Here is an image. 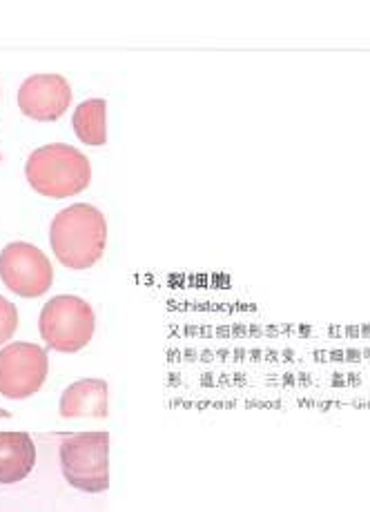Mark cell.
Segmentation results:
<instances>
[{
    "instance_id": "cell-1",
    "label": "cell",
    "mask_w": 370,
    "mask_h": 512,
    "mask_svg": "<svg viewBox=\"0 0 370 512\" xmlns=\"http://www.w3.org/2000/svg\"><path fill=\"white\" fill-rule=\"evenodd\" d=\"M52 252L70 270H90L101 261L107 245V221L90 203L70 205L54 216L50 228Z\"/></svg>"
},
{
    "instance_id": "cell-2",
    "label": "cell",
    "mask_w": 370,
    "mask_h": 512,
    "mask_svg": "<svg viewBox=\"0 0 370 512\" xmlns=\"http://www.w3.org/2000/svg\"><path fill=\"white\" fill-rule=\"evenodd\" d=\"M25 176L27 183L47 199H70L87 190L92 181V165L76 147L52 143L29 154Z\"/></svg>"
},
{
    "instance_id": "cell-3",
    "label": "cell",
    "mask_w": 370,
    "mask_h": 512,
    "mask_svg": "<svg viewBox=\"0 0 370 512\" xmlns=\"http://www.w3.org/2000/svg\"><path fill=\"white\" fill-rule=\"evenodd\" d=\"M67 484L99 495L110 488V435L105 430L67 437L58 450Z\"/></svg>"
},
{
    "instance_id": "cell-4",
    "label": "cell",
    "mask_w": 370,
    "mask_h": 512,
    "mask_svg": "<svg viewBox=\"0 0 370 512\" xmlns=\"http://www.w3.org/2000/svg\"><path fill=\"white\" fill-rule=\"evenodd\" d=\"M38 330L47 348L63 354L83 350L96 332V314L90 303L74 294H61L45 303Z\"/></svg>"
},
{
    "instance_id": "cell-5",
    "label": "cell",
    "mask_w": 370,
    "mask_h": 512,
    "mask_svg": "<svg viewBox=\"0 0 370 512\" xmlns=\"http://www.w3.org/2000/svg\"><path fill=\"white\" fill-rule=\"evenodd\" d=\"M50 372L47 352L36 343L16 341L0 350V395L23 401L43 388Z\"/></svg>"
},
{
    "instance_id": "cell-6",
    "label": "cell",
    "mask_w": 370,
    "mask_h": 512,
    "mask_svg": "<svg viewBox=\"0 0 370 512\" xmlns=\"http://www.w3.org/2000/svg\"><path fill=\"white\" fill-rule=\"evenodd\" d=\"M0 279L23 299H38L52 288L54 268L36 245L16 241L0 252Z\"/></svg>"
},
{
    "instance_id": "cell-7",
    "label": "cell",
    "mask_w": 370,
    "mask_h": 512,
    "mask_svg": "<svg viewBox=\"0 0 370 512\" xmlns=\"http://www.w3.org/2000/svg\"><path fill=\"white\" fill-rule=\"evenodd\" d=\"M72 105V87L61 74H34L18 90V107L34 121H58Z\"/></svg>"
},
{
    "instance_id": "cell-8",
    "label": "cell",
    "mask_w": 370,
    "mask_h": 512,
    "mask_svg": "<svg viewBox=\"0 0 370 512\" xmlns=\"http://www.w3.org/2000/svg\"><path fill=\"white\" fill-rule=\"evenodd\" d=\"M58 412L63 419H105L107 417V381L79 379L61 395Z\"/></svg>"
},
{
    "instance_id": "cell-9",
    "label": "cell",
    "mask_w": 370,
    "mask_h": 512,
    "mask_svg": "<svg viewBox=\"0 0 370 512\" xmlns=\"http://www.w3.org/2000/svg\"><path fill=\"white\" fill-rule=\"evenodd\" d=\"M36 466V446L27 432H0V484L12 486Z\"/></svg>"
},
{
    "instance_id": "cell-10",
    "label": "cell",
    "mask_w": 370,
    "mask_h": 512,
    "mask_svg": "<svg viewBox=\"0 0 370 512\" xmlns=\"http://www.w3.org/2000/svg\"><path fill=\"white\" fill-rule=\"evenodd\" d=\"M107 103L103 98H90L76 107L72 125L79 141L85 145L99 147L107 143Z\"/></svg>"
},
{
    "instance_id": "cell-11",
    "label": "cell",
    "mask_w": 370,
    "mask_h": 512,
    "mask_svg": "<svg viewBox=\"0 0 370 512\" xmlns=\"http://www.w3.org/2000/svg\"><path fill=\"white\" fill-rule=\"evenodd\" d=\"M18 328V310L12 301L0 297V346L14 337Z\"/></svg>"
},
{
    "instance_id": "cell-12",
    "label": "cell",
    "mask_w": 370,
    "mask_h": 512,
    "mask_svg": "<svg viewBox=\"0 0 370 512\" xmlns=\"http://www.w3.org/2000/svg\"><path fill=\"white\" fill-rule=\"evenodd\" d=\"M5 417H9V412L7 410H0V419H5Z\"/></svg>"
}]
</instances>
